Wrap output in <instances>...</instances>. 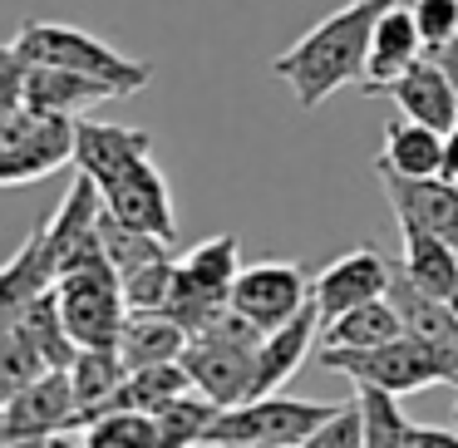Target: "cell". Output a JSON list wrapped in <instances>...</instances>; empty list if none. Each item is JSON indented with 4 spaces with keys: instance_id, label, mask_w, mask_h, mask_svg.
<instances>
[{
    "instance_id": "1",
    "label": "cell",
    "mask_w": 458,
    "mask_h": 448,
    "mask_svg": "<svg viewBox=\"0 0 458 448\" xmlns=\"http://www.w3.org/2000/svg\"><path fill=\"white\" fill-rule=\"evenodd\" d=\"M385 5H394V0H350L345 11L310 25L291 50L271 60V74L296 94L301 109H320L335 89L365 80L369 35H375V21L385 15Z\"/></svg>"
},
{
    "instance_id": "2",
    "label": "cell",
    "mask_w": 458,
    "mask_h": 448,
    "mask_svg": "<svg viewBox=\"0 0 458 448\" xmlns=\"http://www.w3.org/2000/svg\"><path fill=\"white\" fill-rule=\"evenodd\" d=\"M320 369L350 375L355 385H385L394 394H414L428 385H454L458 375V345H438L424 340L414 330L385 340V345H365V350H340V345H320L316 350Z\"/></svg>"
},
{
    "instance_id": "3",
    "label": "cell",
    "mask_w": 458,
    "mask_h": 448,
    "mask_svg": "<svg viewBox=\"0 0 458 448\" xmlns=\"http://www.w3.org/2000/svg\"><path fill=\"white\" fill-rule=\"evenodd\" d=\"M267 340V330L251 325L242 310H222L212 325L192 330L188 350H182V365H188L192 385L202 394H212L222 409L242 404V399L257 394V350Z\"/></svg>"
},
{
    "instance_id": "4",
    "label": "cell",
    "mask_w": 458,
    "mask_h": 448,
    "mask_svg": "<svg viewBox=\"0 0 458 448\" xmlns=\"http://www.w3.org/2000/svg\"><path fill=\"white\" fill-rule=\"evenodd\" d=\"M15 55L35 64H60V70H80V74H94V80H109L119 84L123 94H139L148 89L153 80V64L143 60H129L119 55L114 45H104L99 35L80 30V25H55V21H25L11 40Z\"/></svg>"
},
{
    "instance_id": "5",
    "label": "cell",
    "mask_w": 458,
    "mask_h": 448,
    "mask_svg": "<svg viewBox=\"0 0 458 448\" xmlns=\"http://www.w3.org/2000/svg\"><path fill=\"white\" fill-rule=\"evenodd\" d=\"M74 129H80L74 114H50L35 104L0 109V182L25 188L74 163Z\"/></svg>"
},
{
    "instance_id": "6",
    "label": "cell",
    "mask_w": 458,
    "mask_h": 448,
    "mask_svg": "<svg viewBox=\"0 0 458 448\" xmlns=\"http://www.w3.org/2000/svg\"><path fill=\"white\" fill-rule=\"evenodd\" d=\"M335 404H310V399H286L281 389L271 394H251L242 404H227L217 414V424L208 428V444H247V448H267V444H281V448H301L310 444L320 424L330 418Z\"/></svg>"
},
{
    "instance_id": "7",
    "label": "cell",
    "mask_w": 458,
    "mask_h": 448,
    "mask_svg": "<svg viewBox=\"0 0 458 448\" xmlns=\"http://www.w3.org/2000/svg\"><path fill=\"white\" fill-rule=\"evenodd\" d=\"M242 276V241L232 232L202 241V247L178 257V281L168 296V316H178L188 330H202L232 310V286Z\"/></svg>"
},
{
    "instance_id": "8",
    "label": "cell",
    "mask_w": 458,
    "mask_h": 448,
    "mask_svg": "<svg viewBox=\"0 0 458 448\" xmlns=\"http://www.w3.org/2000/svg\"><path fill=\"white\" fill-rule=\"evenodd\" d=\"M55 291H60V310L80 345H119L129 300H123V276L109 257L70 266L55 281Z\"/></svg>"
},
{
    "instance_id": "9",
    "label": "cell",
    "mask_w": 458,
    "mask_h": 448,
    "mask_svg": "<svg viewBox=\"0 0 458 448\" xmlns=\"http://www.w3.org/2000/svg\"><path fill=\"white\" fill-rule=\"evenodd\" d=\"M104 99H129L119 84L94 80L80 70H60V64H35L25 55H15L5 45V80H0V109H15V104H35V109L50 114H74L80 119L89 104Z\"/></svg>"
},
{
    "instance_id": "10",
    "label": "cell",
    "mask_w": 458,
    "mask_h": 448,
    "mask_svg": "<svg viewBox=\"0 0 458 448\" xmlns=\"http://www.w3.org/2000/svg\"><path fill=\"white\" fill-rule=\"evenodd\" d=\"M74 414H80V399H74L70 369H45L25 389L5 394V404H0V444L5 448L55 444V438L70 434Z\"/></svg>"
},
{
    "instance_id": "11",
    "label": "cell",
    "mask_w": 458,
    "mask_h": 448,
    "mask_svg": "<svg viewBox=\"0 0 458 448\" xmlns=\"http://www.w3.org/2000/svg\"><path fill=\"white\" fill-rule=\"evenodd\" d=\"M306 300H310V276L301 261H276V257L251 261V266H242L237 286H232V310H242L261 330L286 325Z\"/></svg>"
},
{
    "instance_id": "12",
    "label": "cell",
    "mask_w": 458,
    "mask_h": 448,
    "mask_svg": "<svg viewBox=\"0 0 458 448\" xmlns=\"http://www.w3.org/2000/svg\"><path fill=\"white\" fill-rule=\"evenodd\" d=\"M104 207L119 222L139 232H153L163 241H178V212H173V188L153 158H139L129 173L104 182Z\"/></svg>"
},
{
    "instance_id": "13",
    "label": "cell",
    "mask_w": 458,
    "mask_h": 448,
    "mask_svg": "<svg viewBox=\"0 0 458 448\" xmlns=\"http://www.w3.org/2000/svg\"><path fill=\"white\" fill-rule=\"evenodd\" d=\"M99 217H104V188L80 173L70 182V192L60 198L55 217L45 222V241H50L55 261H60V276L80 261H94V257H109L104 251V237H99Z\"/></svg>"
},
{
    "instance_id": "14",
    "label": "cell",
    "mask_w": 458,
    "mask_h": 448,
    "mask_svg": "<svg viewBox=\"0 0 458 448\" xmlns=\"http://www.w3.org/2000/svg\"><path fill=\"white\" fill-rule=\"evenodd\" d=\"M389 276H394V261H385V251H375V247H355L345 257H335L330 266H320L316 281H310V296L320 306V325H330V320L345 316L360 300L385 296Z\"/></svg>"
},
{
    "instance_id": "15",
    "label": "cell",
    "mask_w": 458,
    "mask_h": 448,
    "mask_svg": "<svg viewBox=\"0 0 458 448\" xmlns=\"http://www.w3.org/2000/svg\"><path fill=\"white\" fill-rule=\"evenodd\" d=\"M424 50L428 45L414 21V5L409 0L385 5V15L375 21V35H369V64H365V80H360V94H385Z\"/></svg>"
},
{
    "instance_id": "16",
    "label": "cell",
    "mask_w": 458,
    "mask_h": 448,
    "mask_svg": "<svg viewBox=\"0 0 458 448\" xmlns=\"http://www.w3.org/2000/svg\"><path fill=\"white\" fill-rule=\"evenodd\" d=\"M379 182H385V198L394 207V217L419 222V227L438 232V237H448L458 247V178H444V173H434V178L379 173Z\"/></svg>"
},
{
    "instance_id": "17",
    "label": "cell",
    "mask_w": 458,
    "mask_h": 448,
    "mask_svg": "<svg viewBox=\"0 0 458 448\" xmlns=\"http://www.w3.org/2000/svg\"><path fill=\"white\" fill-rule=\"evenodd\" d=\"M139 158H153V139L143 129H123V123H99L80 114L74 129V168L89 173L94 182H114L119 173H129Z\"/></svg>"
},
{
    "instance_id": "18",
    "label": "cell",
    "mask_w": 458,
    "mask_h": 448,
    "mask_svg": "<svg viewBox=\"0 0 458 448\" xmlns=\"http://www.w3.org/2000/svg\"><path fill=\"white\" fill-rule=\"evenodd\" d=\"M385 94L399 104V114H409V119H419V123H434V129H444V133L458 123V94H454V84H448L444 64L428 50L419 55Z\"/></svg>"
},
{
    "instance_id": "19",
    "label": "cell",
    "mask_w": 458,
    "mask_h": 448,
    "mask_svg": "<svg viewBox=\"0 0 458 448\" xmlns=\"http://www.w3.org/2000/svg\"><path fill=\"white\" fill-rule=\"evenodd\" d=\"M316 325H320V306H316V296H310L286 325L267 330V340H261V350H257V394H271V389L291 385V375H296L310 355Z\"/></svg>"
},
{
    "instance_id": "20",
    "label": "cell",
    "mask_w": 458,
    "mask_h": 448,
    "mask_svg": "<svg viewBox=\"0 0 458 448\" xmlns=\"http://www.w3.org/2000/svg\"><path fill=\"white\" fill-rule=\"evenodd\" d=\"M385 296L394 300L404 330H414V335H424V340H438V345H458V300L419 286L404 271V261H394V276H389Z\"/></svg>"
},
{
    "instance_id": "21",
    "label": "cell",
    "mask_w": 458,
    "mask_h": 448,
    "mask_svg": "<svg viewBox=\"0 0 458 448\" xmlns=\"http://www.w3.org/2000/svg\"><path fill=\"white\" fill-rule=\"evenodd\" d=\"M188 340L192 330L168 310H129L119 330V355L129 369H143V365H163V359H182Z\"/></svg>"
},
{
    "instance_id": "22",
    "label": "cell",
    "mask_w": 458,
    "mask_h": 448,
    "mask_svg": "<svg viewBox=\"0 0 458 448\" xmlns=\"http://www.w3.org/2000/svg\"><path fill=\"white\" fill-rule=\"evenodd\" d=\"M55 281H60V261H55L50 241H45V227H35L30 241H25V247L5 261V271H0V320L21 316L35 296H45V291L55 286Z\"/></svg>"
},
{
    "instance_id": "23",
    "label": "cell",
    "mask_w": 458,
    "mask_h": 448,
    "mask_svg": "<svg viewBox=\"0 0 458 448\" xmlns=\"http://www.w3.org/2000/svg\"><path fill=\"white\" fill-rule=\"evenodd\" d=\"M379 173H399V178H434L444 173V129L419 119H399L385 129V153L375 158Z\"/></svg>"
},
{
    "instance_id": "24",
    "label": "cell",
    "mask_w": 458,
    "mask_h": 448,
    "mask_svg": "<svg viewBox=\"0 0 458 448\" xmlns=\"http://www.w3.org/2000/svg\"><path fill=\"white\" fill-rule=\"evenodd\" d=\"M394 222L404 232V271L419 286L458 300V247L448 237H438V232L419 227V222H404V217H394Z\"/></svg>"
},
{
    "instance_id": "25",
    "label": "cell",
    "mask_w": 458,
    "mask_h": 448,
    "mask_svg": "<svg viewBox=\"0 0 458 448\" xmlns=\"http://www.w3.org/2000/svg\"><path fill=\"white\" fill-rule=\"evenodd\" d=\"M404 335V320H399L394 300L375 296L350 306L345 316H335L330 325H320V345H340V350H365V345H385V340Z\"/></svg>"
},
{
    "instance_id": "26",
    "label": "cell",
    "mask_w": 458,
    "mask_h": 448,
    "mask_svg": "<svg viewBox=\"0 0 458 448\" xmlns=\"http://www.w3.org/2000/svg\"><path fill=\"white\" fill-rule=\"evenodd\" d=\"M70 438H84L89 448H153L163 444V428L158 414H148V409H104L99 418H89L84 428L55 438V444H70Z\"/></svg>"
},
{
    "instance_id": "27",
    "label": "cell",
    "mask_w": 458,
    "mask_h": 448,
    "mask_svg": "<svg viewBox=\"0 0 458 448\" xmlns=\"http://www.w3.org/2000/svg\"><path fill=\"white\" fill-rule=\"evenodd\" d=\"M123 375H129V365H123L119 345H84L80 355H74V365H70L80 414H84V409H94V404H104V399L123 385Z\"/></svg>"
},
{
    "instance_id": "28",
    "label": "cell",
    "mask_w": 458,
    "mask_h": 448,
    "mask_svg": "<svg viewBox=\"0 0 458 448\" xmlns=\"http://www.w3.org/2000/svg\"><path fill=\"white\" fill-rule=\"evenodd\" d=\"M360 414H365V448H409L414 424L399 409V394L385 385H355Z\"/></svg>"
},
{
    "instance_id": "29",
    "label": "cell",
    "mask_w": 458,
    "mask_h": 448,
    "mask_svg": "<svg viewBox=\"0 0 458 448\" xmlns=\"http://www.w3.org/2000/svg\"><path fill=\"white\" fill-rule=\"evenodd\" d=\"M222 404L212 394H202L198 385L182 389L178 399H168V404L158 409V428H163V444H208V428L217 424Z\"/></svg>"
},
{
    "instance_id": "30",
    "label": "cell",
    "mask_w": 458,
    "mask_h": 448,
    "mask_svg": "<svg viewBox=\"0 0 458 448\" xmlns=\"http://www.w3.org/2000/svg\"><path fill=\"white\" fill-rule=\"evenodd\" d=\"M45 369H55V365L30 340V330H25L21 320H5V325H0V394L25 389L30 379H40Z\"/></svg>"
},
{
    "instance_id": "31",
    "label": "cell",
    "mask_w": 458,
    "mask_h": 448,
    "mask_svg": "<svg viewBox=\"0 0 458 448\" xmlns=\"http://www.w3.org/2000/svg\"><path fill=\"white\" fill-rule=\"evenodd\" d=\"M173 281H178V257L168 251V257L143 261L139 271L123 276V300H129V310H168Z\"/></svg>"
},
{
    "instance_id": "32",
    "label": "cell",
    "mask_w": 458,
    "mask_h": 448,
    "mask_svg": "<svg viewBox=\"0 0 458 448\" xmlns=\"http://www.w3.org/2000/svg\"><path fill=\"white\" fill-rule=\"evenodd\" d=\"M409 5H414V21L428 50H444L458 40V0H409Z\"/></svg>"
},
{
    "instance_id": "33",
    "label": "cell",
    "mask_w": 458,
    "mask_h": 448,
    "mask_svg": "<svg viewBox=\"0 0 458 448\" xmlns=\"http://www.w3.org/2000/svg\"><path fill=\"white\" fill-rule=\"evenodd\" d=\"M310 444H320V448H355V444H365V414H360V399L330 409V418L310 434Z\"/></svg>"
},
{
    "instance_id": "34",
    "label": "cell",
    "mask_w": 458,
    "mask_h": 448,
    "mask_svg": "<svg viewBox=\"0 0 458 448\" xmlns=\"http://www.w3.org/2000/svg\"><path fill=\"white\" fill-rule=\"evenodd\" d=\"M409 448H458V428H434V424H414Z\"/></svg>"
},
{
    "instance_id": "35",
    "label": "cell",
    "mask_w": 458,
    "mask_h": 448,
    "mask_svg": "<svg viewBox=\"0 0 458 448\" xmlns=\"http://www.w3.org/2000/svg\"><path fill=\"white\" fill-rule=\"evenodd\" d=\"M438 64H444V74H448V84H454V94H458V40L454 45H444V50H428Z\"/></svg>"
},
{
    "instance_id": "36",
    "label": "cell",
    "mask_w": 458,
    "mask_h": 448,
    "mask_svg": "<svg viewBox=\"0 0 458 448\" xmlns=\"http://www.w3.org/2000/svg\"><path fill=\"white\" fill-rule=\"evenodd\" d=\"M444 178H458V123L444 133Z\"/></svg>"
},
{
    "instance_id": "37",
    "label": "cell",
    "mask_w": 458,
    "mask_h": 448,
    "mask_svg": "<svg viewBox=\"0 0 458 448\" xmlns=\"http://www.w3.org/2000/svg\"><path fill=\"white\" fill-rule=\"evenodd\" d=\"M454 389H458V375H454Z\"/></svg>"
}]
</instances>
